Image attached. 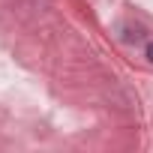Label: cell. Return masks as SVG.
Instances as JSON below:
<instances>
[{
  "instance_id": "6da1fadb",
  "label": "cell",
  "mask_w": 153,
  "mask_h": 153,
  "mask_svg": "<svg viewBox=\"0 0 153 153\" xmlns=\"http://www.w3.org/2000/svg\"><path fill=\"white\" fill-rule=\"evenodd\" d=\"M147 60H150V63H153V42H150V45H147Z\"/></svg>"
}]
</instances>
